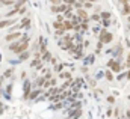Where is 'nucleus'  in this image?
<instances>
[{
	"label": "nucleus",
	"mask_w": 130,
	"mask_h": 119,
	"mask_svg": "<svg viewBox=\"0 0 130 119\" xmlns=\"http://www.w3.org/2000/svg\"><path fill=\"white\" fill-rule=\"evenodd\" d=\"M32 89H33L32 82L26 78V80L23 82V98H24V100H29V93L32 92Z\"/></svg>",
	"instance_id": "6"
},
{
	"label": "nucleus",
	"mask_w": 130,
	"mask_h": 119,
	"mask_svg": "<svg viewBox=\"0 0 130 119\" xmlns=\"http://www.w3.org/2000/svg\"><path fill=\"white\" fill-rule=\"evenodd\" d=\"M101 27H104V29H107L109 26H110V20H101Z\"/></svg>",
	"instance_id": "31"
},
{
	"label": "nucleus",
	"mask_w": 130,
	"mask_h": 119,
	"mask_svg": "<svg viewBox=\"0 0 130 119\" xmlns=\"http://www.w3.org/2000/svg\"><path fill=\"white\" fill-rule=\"evenodd\" d=\"M98 39H100L103 44H110V42L113 41V33H110V32H107V29L101 27L100 33H98Z\"/></svg>",
	"instance_id": "1"
},
{
	"label": "nucleus",
	"mask_w": 130,
	"mask_h": 119,
	"mask_svg": "<svg viewBox=\"0 0 130 119\" xmlns=\"http://www.w3.org/2000/svg\"><path fill=\"white\" fill-rule=\"evenodd\" d=\"M104 78H106L107 82H112V80H113V72H112V69L104 71Z\"/></svg>",
	"instance_id": "21"
},
{
	"label": "nucleus",
	"mask_w": 130,
	"mask_h": 119,
	"mask_svg": "<svg viewBox=\"0 0 130 119\" xmlns=\"http://www.w3.org/2000/svg\"><path fill=\"white\" fill-rule=\"evenodd\" d=\"M83 65L85 66H88V65H92L94 62H95V54L94 53H91V54H85V57H83Z\"/></svg>",
	"instance_id": "10"
},
{
	"label": "nucleus",
	"mask_w": 130,
	"mask_h": 119,
	"mask_svg": "<svg viewBox=\"0 0 130 119\" xmlns=\"http://www.w3.org/2000/svg\"><path fill=\"white\" fill-rule=\"evenodd\" d=\"M18 17H14V18H2L0 20V30L2 29H9L11 26H14L15 23H18Z\"/></svg>",
	"instance_id": "4"
},
{
	"label": "nucleus",
	"mask_w": 130,
	"mask_h": 119,
	"mask_svg": "<svg viewBox=\"0 0 130 119\" xmlns=\"http://www.w3.org/2000/svg\"><path fill=\"white\" fill-rule=\"evenodd\" d=\"M52 56H53V54H52V53H50V51L47 50V51H45V53H44V54L41 56V60H42L44 63H47V62H50V59H52Z\"/></svg>",
	"instance_id": "18"
},
{
	"label": "nucleus",
	"mask_w": 130,
	"mask_h": 119,
	"mask_svg": "<svg viewBox=\"0 0 130 119\" xmlns=\"http://www.w3.org/2000/svg\"><path fill=\"white\" fill-rule=\"evenodd\" d=\"M20 26H21L23 30H29L32 27V17H30V14H27V15L20 18Z\"/></svg>",
	"instance_id": "5"
},
{
	"label": "nucleus",
	"mask_w": 130,
	"mask_h": 119,
	"mask_svg": "<svg viewBox=\"0 0 130 119\" xmlns=\"http://www.w3.org/2000/svg\"><path fill=\"white\" fill-rule=\"evenodd\" d=\"M120 62H121V60L113 59V57H112V59H109V60H107V68H109V69H112V72H113V74H120V72H121V69H123V65H121Z\"/></svg>",
	"instance_id": "2"
},
{
	"label": "nucleus",
	"mask_w": 130,
	"mask_h": 119,
	"mask_svg": "<svg viewBox=\"0 0 130 119\" xmlns=\"http://www.w3.org/2000/svg\"><path fill=\"white\" fill-rule=\"evenodd\" d=\"M48 3H50V5H56V6H59V5L62 3V0H48Z\"/></svg>",
	"instance_id": "37"
},
{
	"label": "nucleus",
	"mask_w": 130,
	"mask_h": 119,
	"mask_svg": "<svg viewBox=\"0 0 130 119\" xmlns=\"http://www.w3.org/2000/svg\"><path fill=\"white\" fill-rule=\"evenodd\" d=\"M52 26H53V29H55V30L62 29V27H64V24H62V23H59V21H56V20H55V21L52 23Z\"/></svg>",
	"instance_id": "29"
},
{
	"label": "nucleus",
	"mask_w": 130,
	"mask_h": 119,
	"mask_svg": "<svg viewBox=\"0 0 130 119\" xmlns=\"http://www.w3.org/2000/svg\"><path fill=\"white\" fill-rule=\"evenodd\" d=\"M9 63H11L12 66H15V65H18V63H20V60H18V59H11V60H9Z\"/></svg>",
	"instance_id": "41"
},
{
	"label": "nucleus",
	"mask_w": 130,
	"mask_h": 119,
	"mask_svg": "<svg viewBox=\"0 0 130 119\" xmlns=\"http://www.w3.org/2000/svg\"><path fill=\"white\" fill-rule=\"evenodd\" d=\"M127 29H129V30H130V24H129V27H127Z\"/></svg>",
	"instance_id": "55"
},
{
	"label": "nucleus",
	"mask_w": 130,
	"mask_h": 119,
	"mask_svg": "<svg viewBox=\"0 0 130 119\" xmlns=\"http://www.w3.org/2000/svg\"><path fill=\"white\" fill-rule=\"evenodd\" d=\"M103 77H104V71H98L97 74H95V80H100Z\"/></svg>",
	"instance_id": "33"
},
{
	"label": "nucleus",
	"mask_w": 130,
	"mask_h": 119,
	"mask_svg": "<svg viewBox=\"0 0 130 119\" xmlns=\"http://www.w3.org/2000/svg\"><path fill=\"white\" fill-rule=\"evenodd\" d=\"M3 75H5V78H11L12 75H14V68L11 66V68H8L5 72H3Z\"/></svg>",
	"instance_id": "24"
},
{
	"label": "nucleus",
	"mask_w": 130,
	"mask_h": 119,
	"mask_svg": "<svg viewBox=\"0 0 130 119\" xmlns=\"http://www.w3.org/2000/svg\"><path fill=\"white\" fill-rule=\"evenodd\" d=\"M3 113V106H2V103H0V115Z\"/></svg>",
	"instance_id": "51"
},
{
	"label": "nucleus",
	"mask_w": 130,
	"mask_h": 119,
	"mask_svg": "<svg viewBox=\"0 0 130 119\" xmlns=\"http://www.w3.org/2000/svg\"><path fill=\"white\" fill-rule=\"evenodd\" d=\"M126 44H127V47L130 48V39H129V38H126Z\"/></svg>",
	"instance_id": "50"
},
{
	"label": "nucleus",
	"mask_w": 130,
	"mask_h": 119,
	"mask_svg": "<svg viewBox=\"0 0 130 119\" xmlns=\"http://www.w3.org/2000/svg\"><path fill=\"white\" fill-rule=\"evenodd\" d=\"M50 12H52L53 15L59 14V6H56V5H50Z\"/></svg>",
	"instance_id": "27"
},
{
	"label": "nucleus",
	"mask_w": 130,
	"mask_h": 119,
	"mask_svg": "<svg viewBox=\"0 0 130 119\" xmlns=\"http://www.w3.org/2000/svg\"><path fill=\"white\" fill-rule=\"evenodd\" d=\"M56 21H59V23H64V21H65L64 14H56Z\"/></svg>",
	"instance_id": "32"
},
{
	"label": "nucleus",
	"mask_w": 130,
	"mask_h": 119,
	"mask_svg": "<svg viewBox=\"0 0 130 119\" xmlns=\"http://www.w3.org/2000/svg\"><path fill=\"white\" fill-rule=\"evenodd\" d=\"M106 100H107V103H109V104H113V103H115V96H113V95H109Z\"/></svg>",
	"instance_id": "36"
},
{
	"label": "nucleus",
	"mask_w": 130,
	"mask_h": 119,
	"mask_svg": "<svg viewBox=\"0 0 130 119\" xmlns=\"http://www.w3.org/2000/svg\"><path fill=\"white\" fill-rule=\"evenodd\" d=\"M26 50H29V42H23V44H21V45L14 51V54H17V56H18L20 53H23V51H26Z\"/></svg>",
	"instance_id": "14"
},
{
	"label": "nucleus",
	"mask_w": 130,
	"mask_h": 119,
	"mask_svg": "<svg viewBox=\"0 0 130 119\" xmlns=\"http://www.w3.org/2000/svg\"><path fill=\"white\" fill-rule=\"evenodd\" d=\"M100 15H101V20H110L112 18V14L109 11H101Z\"/></svg>",
	"instance_id": "20"
},
{
	"label": "nucleus",
	"mask_w": 130,
	"mask_h": 119,
	"mask_svg": "<svg viewBox=\"0 0 130 119\" xmlns=\"http://www.w3.org/2000/svg\"><path fill=\"white\" fill-rule=\"evenodd\" d=\"M79 107H82V103H80V101H73V103H70V109H79Z\"/></svg>",
	"instance_id": "28"
},
{
	"label": "nucleus",
	"mask_w": 130,
	"mask_h": 119,
	"mask_svg": "<svg viewBox=\"0 0 130 119\" xmlns=\"http://www.w3.org/2000/svg\"><path fill=\"white\" fill-rule=\"evenodd\" d=\"M127 100H129V101H130V95H129V96H127Z\"/></svg>",
	"instance_id": "54"
},
{
	"label": "nucleus",
	"mask_w": 130,
	"mask_h": 119,
	"mask_svg": "<svg viewBox=\"0 0 130 119\" xmlns=\"http://www.w3.org/2000/svg\"><path fill=\"white\" fill-rule=\"evenodd\" d=\"M89 45H91V41L89 39H85L83 41V48H89Z\"/></svg>",
	"instance_id": "40"
},
{
	"label": "nucleus",
	"mask_w": 130,
	"mask_h": 119,
	"mask_svg": "<svg viewBox=\"0 0 130 119\" xmlns=\"http://www.w3.org/2000/svg\"><path fill=\"white\" fill-rule=\"evenodd\" d=\"M92 8H94V3L92 2H83V9L88 11V9H92Z\"/></svg>",
	"instance_id": "30"
},
{
	"label": "nucleus",
	"mask_w": 130,
	"mask_h": 119,
	"mask_svg": "<svg viewBox=\"0 0 130 119\" xmlns=\"http://www.w3.org/2000/svg\"><path fill=\"white\" fill-rule=\"evenodd\" d=\"M113 115L118 118V116H120V109H113Z\"/></svg>",
	"instance_id": "45"
},
{
	"label": "nucleus",
	"mask_w": 130,
	"mask_h": 119,
	"mask_svg": "<svg viewBox=\"0 0 130 119\" xmlns=\"http://www.w3.org/2000/svg\"><path fill=\"white\" fill-rule=\"evenodd\" d=\"M124 68H130V51L127 53V59H126V63H124Z\"/></svg>",
	"instance_id": "34"
},
{
	"label": "nucleus",
	"mask_w": 130,
	"mask_h": 119,
	"mask_svg": "<svg viewBox=\"0 0 130 119\" xmlns=\"http://www.w3.org/2000/svg\"><path fill=\"white\" fill-rule=\"evenodd\" d=\"M91 30H92V33H94V35H98V33H100V30H101V24H100V23H95V24L91 27Z\"/></svg>",
	"instance_id": "25"
},
{
	"label": "nucleus",
	"mask_w": 130,
	"mask_h": 119,
	"mask_svg": "<svg viewBox=\"0 0 130 119\" xmlns=\"http://www.w3.org/2000/svg\"><path fill=\"white\" fill-rule=\"evenodd\" d=\"M65 68V62H59V63H56L55 66H53V72L55 74H59V72H62Z\"/></svg>",
	"instance_id": "15"
},
{
	"label": "nucleus",
	"mask_w": 130,
	"mask_h": 119,
	"mask_svg": "<svg viewBox=\"0 0 130 119\" xmlns=\"http://www.w3.org/2000/svg\"><path fill=\"white\" fill-rule=\"evenodd\" d=\"M74 12L82 18V21H91V20H89V14H88V11H86V9H83V8H82V9H77V11H74Z\"/></svg>",
	"instance_id": "8"
},
{
	"label": "nucleus",
	"mask_w": 130,
	"mask_h": 119,
	"mask_svg": "<svg viewBox=\"0 0 130 119\" xmlns=\"http://www.w3.org/2000/svg\"><path fill=\"white\" fill-rule=\"evenodd\" d=\"M103 47H104V44L98 39L97 45H95V51H94V54H100V53H101V50H103Z\"/></svg>",
	"instance_id": "23"
},
{
	"label": "nucleus",
	"mask_w": 130,
	"mask_h": 119,
	"mask_svg": "<svg viewBox=\"0 0 130 119\" xmlns=\"http://www.w3.org/2000/svg\"><path fill=\"white\" fill-rule=\"evenodd\" d=\"M48 82H50V88L58 85V78H56V77H53V78H52V80H48Z\"/></svg>",
	"instance_id": "35"
},
{
	"label": "nucleus",
	"mask_w": 130,
	"mask_h": 119,
	"mask_svg": "<svg viewBox=\"0 0 130 119\" xmlns=\"http://www.w3.org/2000/svg\"><path fill=\"white\" fill-rule=\"evenodd\" d=\"M118 80H123V78H126V72H121V74H118V77H117Z\"/></svg>",
	"instance_id": "43"
},
{
	"label": "nucleus",
	"mask_w": 130,
	"mask_h": 119,
	"mask_svg": "<svg viewBox=\"0 0 130 119\" xmlns=\"http://www.w3.org/2000/svg\"><path fill=\"white\" fill-rule=\"evenodd\" d=\"M82 113H83V110H82V107H79V109H70V112H68V116L71 119H79L82 116Z\"/></svg>",
	"instance_id": "7"
},
{
	"label": "nucleus",
	"mask_w": 130,
	"mask_h": 119,
	"mask_svg": "<svg viewBox=\"0 0 130 119\" xmlns=\"http://www.w3.org/2000/svg\"><path fill=\"white\" fill-rule=\"evenodd\" d=\"M62 24H64V29L67 30V32H71V30L74 29V26H73L71 20H67V18H65V21L62 23Z\"/></svg>",
	"instance_id": "17"
},
{
	"label": "nucleus",
	"mask_w": 130,
	"mask_h": 119,
	"mask_svg": "<svg viewBox=\"0 0 130 119\" xmlns=\"http://www.w3.org/2000/svg\"><path fill=\"white\" fill-rule=\"evenodd\" d=\"M70 8H71L70 5H67V3H64V2H62V3L59 5V14H64V12H67Z\"/></svg>",
	"instance_id": "22"
},
{
	"label": "nucleus",
	"mask_w": 130,
	"mask_h": 119,
	"mask_svg": "<svg viewBox=\"0 0 130 119\" xmlns=\"http://www.w3.org/2000/svg\"><path fill=\"white\" fill-rule=\"evenodd\" d=\"M86 78H88V85H89L91 88H95V86H97V80H95V78H91L89 75H86Z\"/></svg>",
	"instance_id": "26"
},
{
	"label": "nucleus",
	"mask_w": 130,
	"mask_h": 119,
	"mask_svg": "<svg viewBox=\"0 0 130 119\" xmlns=\"http://www.w3.org/2000/svg\"><path fill=\"white\" fill-rule=\"evenodd\" d=\"M127 21H129V24H130V15H127Z\"/></svg>",
	"instance_id": "52"
},
{
	"label": "nucleus",
	"mask_w": 130,
	"mask_h": 119,
	"mask_svg": "<svg viewBox=\"0 0 130 119\" xmlns=\"http://www.w3.org/2000/svg\"><path fill=\"white\" fill-rule=\"evenodd\" d=\"M121 2V5H126V3H130V0H120Z\"/></svg>",
	"instance_id": "49"
},
{
	"label": "nucleus",
	"mask_w": 130,
	"mask_h": 119,
	"mask_svg": "<svg viewBox=\"0 0 130 119\" xmlns=\"http://www.w3.org/2000/svg\"><path fill=\"white\" fill-rule=\"evenodd\" d=\"M20 74H21V75H20V77H21V80L24 82V80H26V77H27V72H26V71H21Z\"/></svg>",
	"instance_id": "42"
},
{
	"label": "nucleus",
	"mask_w": 130,
	"mask_h": 119,
	"mask_svg": "<svg viewBox=\"0 0 130 119\" xmlns=\"http://www.w3.org/2000/svg\"><path fill=\"white\" fill-rule=\"evenodd\" d=\"M6 78H5V75H0V89L3 88V82H5Z\"/></svg>",
	"instance_id": "44"
},
{
	"label": "nucleus",
	"mask_w": 130,
	"mask_h": 119,
	"mask_svg": "<svg viewBox=\"0 0 130 119\" xmlns=\"http://www.w3.org/2000/svg\"><path fill=\"white\" fill-rule=\"evenodd\" d=\"M121 14L123 15H130V3H126V5H123V9H121Z\"/></svg>",
	"instance_id": "19"
},
{
	"label": "nucleus",
	"mask_w": 130,
	"mask_h": 119,
	"mask_svg": "<svg viewBox=\"0 0 130 119\" xmlns=\"http://www.w3.org/2000/svg\"><path fill=\"white\" fill-rule=\"evenodd\" d=\"M42 95V88H35V89H32V92L29 93V100H32V101H35L38 96H41Z\"/></svg>",
	"instance_id": "9"
},
{
	"label": "nucleus",
	"mask_w": 130,
	"mask_h": 119,
	"mask_svg": "<svg viewBox=\"0 0 130 119\" xmlns=\"http://www.w3.org/2000/svg\"><path fill=\"white\" fill-rule=\"evenodd\" d=\"M126 80H130V68L126 71Z\"/></svg>",
	"instance_id": "46"
},
{
	"label": "nucleus",
	"mask_w": 130,
	"mask_h": 119,
	"mask_svg": "<svg viewBox=\"0 0 130 119\" xmlns=\"http://www.w3.org/2000/svg\"><path fill=\"white\" fill-rule=\"evenodd\" d=\"M5 2L6 0H0V8H5Z\"/></svg>",
	"instance_id": "48"
},
{
	"label": "nucleus",
	"mask_w": 130,
	"mask_h": 119,
	"mask_svg": "<svg viewBox=\"0 0 130 119\" xmlns=\"http://www.w3.org/2000/svg\"><path fill=\"white\" fill-rule=\"evenodd\" d=\"M58 77L61 78V80H73V75H71V72L70 71H62V72H59L58 74Z\"/></svg>",
	"instance_id": "13"
},
{
	"label": "nucleus",
	"mask_w": 130,
	"mask_h": 119,
	"mask_svg": "<svg viewBox=\"0 0 130 119\" xmlns=\"http://www.w3.org/2000/svg\"><path fill=\"white\" fill-rule=\"evenodd\" d=\"M44 82H45V77L44 75H39V77H36L35 78V82H33V89L35 88H42V85H44Z\"/></svg>",
	"instance_id": "12"
},
{
	"label": "nucleus",
	"mask_w": 130,
	"mask_h": 119,
	"mask_svg": "<svg viewBox=\"0 0 130 119\" xmlns=\"http://www.w3.org/2000/svg\"><path fill=\"white\" fill-rule=\"evenodd\" d=\"M112 110H113V109H107V112H106V115H107V116H112V113H113Z\"/></svg>",
	"instance_id": "47"
},
{
	"label": "nucleus",
	"mask_w": 130,
	"mask_h": 119,
	"mask_svg": "<svg viewBox=\"0 0 130 119\" xmlns=\"http://www.w3.org/2000/svg\"><path fill=\"white\" fill-rule=\"evenodd\" d=\"M89 20H91L92 23H101V15H100L98 12H94V14L89 15Z\"/></svg>",
	"instance_id": "16"
},
{
	"label": "nucleus",
	"mask_w": 130,
	"mask_h": 119,
	"mask_svg": "<svg viewBox=\"0 0 130 119\" xmlns=\"http://www.w3.org/2000/svg\"><path fill=\"white\" fill-rule=\"evenodd\" d=\"M21 35H23V32H21V30H17V32H11V33H6V35H5L3 41H5L6 44H11V42L17 41L18 38H21Z\"/></svg>",
	"instance_id": "3"
},
{
	"label": "nucleus",
	"mask_w": 130,
	"mask_h": 119,
	"mask_svg": "<svg viewBox=\"0 0 130 119\" xmlns=\"http://www.w3.org/2000/svg\"><path fill=\"white\" fill-rule=\"evenodd\" d=\"M5 92H8V93H12V83L6 85V89H5Z\"/></svg>",
	"instance_id": "39"
},
{
	"label": "nucleus",
	"mask_w": 130,
	"mask_h": 119,
	"mask_svg": "<svg viewBox=\"0 0 130 119\" xmlns=\"http://www.w3.org/2000/svg\"><path fill=\"white\" fill-rule=\"evenodd\" d=\"M85 2H92V3H95V0H85Z\"/></svg>",
	"instance_id": "53"
},
{
	"label": "nucleus",
	"mask_w": 130,
	"mask_h": 119,
	"mask_svg": "<svg viewBox=\"0 0 130 119\" xmlns=\"http://www.w3.org/2000/svg\"><path fill=\"white\" fill-rule=\"evenodd\" d=\"M48 63H52V65H53V66H55V65H56V63H59V60L56 59V57H55V56H52V59H50V62H48Z\"/></svg>",
	"instance_id": "38"
},
{
	"label": "nucleus",
	"mask_w": 130,
	"mask_h": 119,
	"mask_svg": "<svg viewBox=\"0 0 130 119\" xmlns=\"http://www.w3.org/2000/svg\"><path fill=\"white\" fill-rule=\"evenodd\" d=\"M30 57H32V50H26V51H23V53L18 54V60L20 62H26V60H29Z\"/></svg>",
	"instance_id": "11"
}]
</instances>
